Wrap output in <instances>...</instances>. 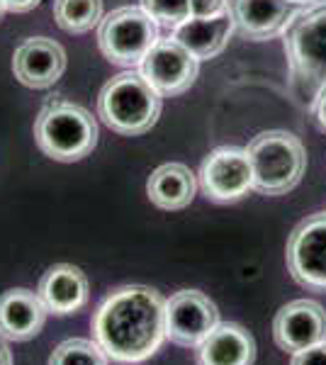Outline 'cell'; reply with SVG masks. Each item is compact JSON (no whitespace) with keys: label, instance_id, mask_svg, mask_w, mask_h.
Segmentation results:
<instances>
[{"label":"cell","instance_id":"6da1fadb","mask_svg":"<svg viewBox=\"0 0 326 365\" xmlns=\"http://www.w3.org/2000/svg\"><path fill=\"white\" fill-rule=\"evenodd\" d=\"M93 336L115 363H144L165 341V299L149 285L115 290L96 312Z\"/></svg>","mask_w":326,"mask_h":365},{"label":"cell","instance_id":"7a4b0ae2","mask_svg":"<svg viewBox=\"0 0 326 365\" xmlns=\"http://www.w3.org/2000/svg\"><path fill=\"white\" fill-rule=\"evenodd\" d=\"M163 96L141 76V71L127 68L110 78L98 96V115L112 132L122 137L146 134L158 122Z\"/></svg>","mask_w":326,"mask_h":365},{"label":"cell","instance_id":"3957f363","mask_svg":"<svg viewBox=\"0 0 326 365\" xmlns=\"http://www.w3.org/2000/svg\"><path fill=\"white\" fill-rule=\"evenodd\" d=\"M253 170V190L260 195H287L307 170V151L300 137L285 129H268L246 146Z\"/></svg>","mask_w":326,"mask_h":365},{"label":"cell","instance_id":"277c9868","mask_svg":"<svg viewBox=\"0 0 326 365\" xmlns=\"http://www.w3.org/2000/svg\"><path fill=\"white\" fill-rule=\"evenodd\" d=\"M34 139L49 158L73 163L93 154L98 144V122L81 105L49 100L34 122Z\"/></svg>","mask_w":326,"mask_h":365},{"label":"cell","instance_id":"5b68a950","mask_svg":"<svg viewBox=\"0 0 326 365\" xmlns=\"http://www.w3.org/2000/svg\"><path fill=\"white\" fill-rule=\"evenodd\" d=\"M282 46L295 78L317 91L326 86V0L295 10L282 32Z\"/></svg>","mask_w":326,"mask_h":365},{"label":"cell","instance_id":"8992f818","mask_svg":"<svg viewBox=\"0 0 326 365\" xmlns=\"http://www.w3.org/2000/svg\"><path fill=\"white\" fill-rule=\"evenodd\" d=\"M158 42V25L144 8L124 5L108 13L98 25V46L110 63L122 68L141 66Z\"/></svg>","mask_w":326,"mask_h":365},{"label":"cell","instance_id":"52a82bcc","mask_svg":"<svg viewBox=\"0 0 326 365\" xmlns=\"http://www.w3.org/2000/svg\"><path fill=\"white\" fill-rule=\"evenodd\" d=\"M285 261L292 280L307 290H326V212L307 217L287 239Z\"/></svg>","mask_w":326,"mask_h":365},{"label":"cell","instance_id":"ba28073f","mask_svg":"<svg viewBox=\"0 0 326 365\" xmlns=\"http://www.w3.org/2000/svg\"><path fill=\"white\" fill-rule=\"evenodd\" d=\"M219 309L205 292L178 290L165 299V339L183 349H198L219 327Z\"/></svg>","mask_w":326,"mask_h":365},{"label":"cell","instance_id":"9c48e42d","mask_svg":"<svg viewBox=\"0 0 326 365\" xmlns=\"http://www.w3.org/2000/svg\"><path fill=\"white\" fill-rule=\"evenodd\" d=\"M200 187L215 202H236L253 190V170L248 151L241 146H219L200 166Z\"/></svg>","mask_w":326,"mask_h":365},{"label":"cell","instance_id":"30bf717a","mask_svg":"<svg viewBox=\"0 0 326 365\" xmlns=\"http://www.w3.org/2000/svg\"><path fill=\"white\" fill-rule=\"evenodd\" d=\"M141 76L153 86V91L163 98H173L190 91V86L198 78L200 58H195L190 51L173 37H158V42L151 46V51L141 61Z\"/></svg>","mask_w":326,"mask_h":365},{"label":"cell","instance_id":"8fae6325","mask_svg":"<svg viewBox=\"0 0 326 365\" xmlns=\"http://www.w3.org/2000/svg\"><path fill=\"white\" fill-rule=\"evenodd\" d=\"M272 339L287 353L307 351L326 341V309L314 299H295L272 319Z\"/></svg>","mask_w":326,"mask_h":365},{"label":"cell","instance_id":"7c38bea8","mask_svg":"<svg viewBox=\"0 0 326 365\" xmlns=\"http://www.w3.org/2000/svg\"><path fill=\"white\" fill-rule=\"evenodd\" d=\"M13 71L22 86L34 88V91L51 88L66 71V51L49 37L25 39L15 49Z\"/></svg>","mask_w":326,"mask_h":365},{"label":"cell","instance_id":"4fadbf2b","mask_svg":"<svg viewBox=\"0 0 326 365\" xmlns=\"http://www.w3.org/2000/svg\"><path fill=\"white\" fill-rule=\"evenodd\" d=\"M227 10L234 20V29L253 42L280 37L295 15L292 0H229Z\"/></svg>","mask_w":326,"mask_h":365},{"label":"cell","instance_id":"5bb4252c","mask_svg":"<svg viewBox=\"0 0 326 365\" xmlns=\"http://www.w3.org/2000/svg\"><path fill=\"white\" fill-rule=\"evenodd\" d=\"M37 295L41 297L49 314L68 317L81 312L91 297V282L78 266L56 263L41 275Z\"/></svg>","mask_w":326,"mask_h":365},{"label":"cell","instance_id":"9a60e30c","mask_svg":"<svg viewBox=\"0 0 326 365\" xmlns=\"http://www.w3.org/2000/svg\"><path fill=\"white\" fill-rule=\"evenodd\" d=\"M49 309L37 292L13 287L0 295V336L5 341H29L39 336Z\"/></svg>","mask_w":326,"mask_h":365},{"label":"cell","instance_id":"2e32d148","mask_svg":"<svg viewBox=\"0 0 326 365\" xmlns=\"http://www.w3.org/2000/svg\"><path fill=\"white\" fill-rule=\"evenodd\" d=\"M231 32H234V20H231L229 10L205 17H190L183 25L170 29V37L180 42L188 51L205 61V58H215L224 51Z\"/></svg>","mask_w":326,"mask_h":365},{"label":"cell","instance_id":"e0dca14e","mask_svg":"<svg viewBox=\"0 0 326 365\" xmlns=\"http://www.w3.org/2000/svg\"><path fill=\"white\" fill-rule=\"evenodd\" d=\"M198 365H253L256 341L241 324H219L215 331L195 349Z\"/></svg>","mask_w":326,"mask_h":365},{"label":"cell","instance_id":"ac0fdd59","mask_svg":"<svg viewBox=\"0 0 326 365\" xmlns=\"http://www.w3.org/2000/svg\"><path fill=\"white\" fill-rule=\"evenodd\" d=\"M198 192V178L185 163H163L149 175L146 195L158 210H185Z\"/></svg>","mask_w":326,"mask_h":365},{"label":"cell","instance_id":"d6986e66","mask_svg":"<svg viewBox=\"0 0 326 365\" xmlns=\"http://www.w3.org/2000/svg\"><path fill=\"white\" fill-rule=\"evenodd\" d=\"M103 17V0H54V20L68 34L91 32Z\"/></svg>","mask_w":326,"mask_h":365},{"label":"cell","instance_id":"ffe728a7","mask_svg":"<svg viewBox=\"0 0 326 365\" xmlns=\"http://www.w3.org/2000/svg\"><path fill=\"white\" fill-rule=\"evenodd\" d=\"M49 365H110L108 353L91 339H66L56 346Z\"/></svg>","mask_w":326,"mask_h":365},{"label":"cell","instance_id":"44dd1931","mask_svg":"<svg viewBox=\"0 0 326 365\" xmlns=\"http://www.w3.org/2000/svg\"><path fill=\"white\" fill-rule=\"evenodd\" d=\"M141 8L156 20L158 27L175 29L193 17L190 0H141Z\"/></svg>","mask_w":326,"mask_h":365},{"label":"cell","instance_id":"7402d4cb","mask_svg":"<svg viewBox=\"0 0 326 365\" xmlns=\"http://www.w3.org/2000/svg\"><path fill=\"white\" fill-rule=\"evenodd\" d=\"M290 365H326V341L324 344H317L307 351L292 353V361Z\"/></svg>","mask_w":326,"mask_h":365},{"label":"cell","instance_id":"603a6c76","mask_svg":"<svg viewBox=\"0 0 326 365\" xmlns=\"http://www.w3.org/2000/svg\"><path fill=\"white\" fill-rule=\"evenodd\" d=\"M193 3V15L195 17H205V15H215L227 10L229 0H190Z\"/></svg>","mask_w":326,"mask_h":365},{"label":"cell","instance_id":"cb8c5ba5","mask_svg":"<svg viewBox=\"0 0 326 365\" xmlns=\"http://www.w3.org/2000/svg\"><path fill=\"white\" fill-rule=\"evenodd\" d=\"M312 113H314V120L322 132H326V86H322L314 96V103H312Z\"/></svg>","mask_w":326,"mask_h":365},{"label":"cell","instance_id":"d4e9b609","mask_svg":"<svg viewBox=\"0 0 326 365\" xmlns=\"http://www.w3.org/2000/svg\"><path fill=\"white\" fill-rule=\"evenodd\" d=\"M5 3V10H10V13H29V10H34L41 0H3Z\"/></svg>","mask_w":326,"mask_h":365},{"label":"cell","instance_id":"484cf974","mask_svg":"<svg viewBox=\"0 0 326 365\" xmlns=\"http://www.w3.org/2000/svg\"><path fill=\"white\" fill-rule=\"evenodd\" d=\"M0 365H13V353H10L3 336H0Z\"/></svg>","mask_w":326,"mask_h":365},{"label":"cell","instance_id":"4316f807","mask_svg":"<svg viewBox=\"0 0 326 365\" xmlns=\"http://www.w3.org/2000/svg\"><path fill=\"white\" fill-rule=\"evenodd\" d=\"M297 5H317V3H324V0H292Z\"/></svg>","mask_w":326,"mask_h":365},{"label":"cell","instance_id":"83f0119b","mask_svg":"<svg viewBox=\"0 0 326 365\" xmlns=\"http://www.w3.org/2000/svg\"><path fill=\"white\" fill-rule=\"evenodd\" d=\"M3 13H5V3L0 0V15H3Z\"/></svg>","mask_w":326,"mask_h":365}]
</instances>
